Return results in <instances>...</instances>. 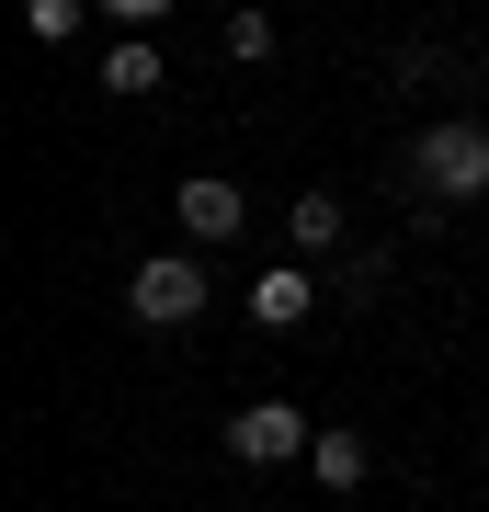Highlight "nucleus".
<instances>
[{
    "label": "nucleus",
    "instance_id": "nucleus-9",
    "mask_svg": "<svg viewBox=\"0 0 489 512\" xmlns=\"http://www.w3.org/2000/svg\"><path fill=\"white\" fill-rule=\"evenodd\" d=\"M228 57H251V69L273 57V12H262V0H239V12H228Z\"/></svg>",
    "mask_w": 489,
    "mask_h": 512
},
{
    "label": "nucleus",
    "instance_id": "nucleus-3",
    "mask_svg": "<svg viewBox=\"0 0 489 512\" xmlns=\"http://www.w3.org/2000/svg\"><path fill=\"white\" fill-rule=\"evenodd\" d=\"M171 217H182V239H194V251H217V239L251 228V194H239L228 171H194V183L171 194Z\"/></svg>",
    "mask_w": 489,
    "mask_h": 512
},
{
    "label": "nucleus",
    "instance_id": "nucleus-11",
    "mask_svg": "<svg viewBox=\"0 0 489 512\" xmlns=\"http://www.w3.org/2000/svg\"><path fill=\"white\" fill-rule=\"evenodd\" d=\"M114 23H126V35H148V23H171V0H103Z\"/></svg>",
    "mask_w": 489,
    "mask_h": 512
},
{
    "label": "nucleus",
    "instance_id": "nucleus-5",
    "mask_svg": "<svg viewBox=\"0 0 489 512\" xmlns=\"http://www.w3.org/2000/svg\"><path fill=\"white\" fill-rule=\"evenodd\" d=\"M308 308H319V274H308V262H273V274H251V319H262V330H296Z\"/></svg>",
    "mask_w": 489,
    "mask_h": 512
},
{
    "label": "nucleus",
    "instance_id": "nucleus-4",
    "mask_svg": "<svg viewBox=\"0 0 489 512\" xmlns=\"http://www.w3.org/2000/svg\"><path fill=\"white\" fill-rule=\"evenodd\" d=\"M308 444H319V433H308L285 399H251V410L228 421V456H239V467H285V456H308Z\"/></svg>",
    "mask_w": 489,
    "mask_h": 512
},
{
    "label": "nucleus",
    "instance_id": "nucleus-2",
    "mask_svg": "<svg viewBox=\"0 0 489 512\" xmlns=\"http://www.w3.org/2000/svg\"><path fill=\"white\" fill-rule=\"evenodd\" d=\"M126 308L148 319V330H182V319H205V262H137V274H126Z\"/></svg>",
    "mask_w": 489,
    "mask_h": 512
},
{
    "label": "nucleus",
    "instance_id": "nucleus-8",
    "mask_svg": "<svg viewBox=\"0 0 489 512\" xmlns=\"http://www.w3.org/2000/svg\"><path fill=\"white\" fill-rule=\"evenodd\" d=\"M285 228H296V251H330V239H342V194H296Z\"/></svg>",
    "mask_w": 489,
    "mask_h": 512
},
{
    "label": "nucleus",
    "instance_id": "nucleus-10",
    "mask_svg": "<svg viewBox=\"0 0 489 512\" xmlns=\"http://www.w3.org/2000/svg\"><path fill=\"white\" fill-rule=\"evenodd\" d=\"M23 35H35V46H69L80 35V0H23Z\"/></svg>",
    "mask_w": 489,
    "mask_h": 512
},
{
    "label": "nucleus",
    "instance_id": "nucleus-7",
    "mask_svg": "<svg viewBox=\"0 0 489 512\" xmlns=\"http://www.w3.org/2000/svg\"><path fill=\"white\" fill-rule=\"evenodd\" d=\"M308 467H319V490H364V467H376V456H364V433H319Z\"/></svg>",
    "mask_w": 489,
    "mask_h": 512
},
{
    "label": "nucleus",
    "instance_id": "nucleus-1",
    "mask_svg": "<svg viewBox=\"0 0 489 512\" xmlns=\"http://www.w3.org/2000/svg\"><path fill=\"white\" fill-rule=\"evenodd\" d=\"M410 171H421V194H433V205H478V194H489V126H467V114L421 126Z\"/></svg>",
    "mask_w": 489,
    "mask_h": 512
},
{
    "label": "nucleus",
    "instance_id": "nucleus-6",
    "mask_svg": "<svg viewBox=\"0 0 489 512\" xmlns=\"http://www.w3.org/2000/svg\"><path fill=\"white\" fill-rule=\"evenodd\" d=\"M103 92H114V103H148V92H160V46H148V35H126V46L103 57Z\"/></svg>",
    "mask_w": 489,
    "mask_h": 512
}]
</instances>
